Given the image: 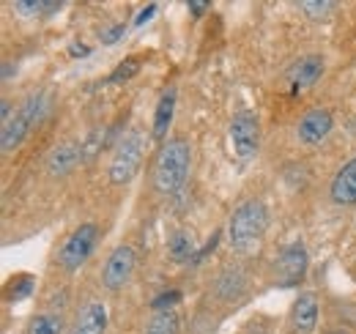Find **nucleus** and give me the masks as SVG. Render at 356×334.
Segmentation results:
<instances>
[{
  "instance_id": "nucleus-1",
  "label": "nucleus",
  "mask_w": 356,
  "mask_h": 334,
  "mask_svg": "<svg viewBox=\"0 0 356 334\" xmlns=\"http://www.w3.org/2000/svg\"><path fill=\"white\" fill-rule=\"evenodd\" d=\"M192 170V140L186 134H170L154 162H151V189L159 198H173L184 189Z\"/></svg>"
},
{
  "instance_id": "nucleus-2",
  "label": "nucleus",
  "mask_w": 356,
  "mask_h": 334,
  "mask_svg": "<svg viewBox=\"0 0 356 334\" xmlns=\"http://www.w3.org/2000/svg\"><path fill=\"white\" fill-rule=\"evenodd\" d=\"M268 230V209L264 200H241L227 219V244L238 257H252L261 250Z\"/></svg>"
},
{
  "instance_id": "nucleus-3",
  "label": "nucleus",
  "mask_w": 356,
  "mask_h": 334,
  "mask_svg": "<svg viewBox=\"0 0 356 334\" xmlns=\"http://www.w3.org/2000/svg\"><path fill=\"white\" fill-rule=\"evenodd\" d=\"M143 148H145L143 132H137V129L124 132V137L115 143L113 157H110V165H107L110 184L124 186V184L132 181L134 175L140 173V167H143Z\"/></svg>"
},
{
  "instance_id": "nucleus-4",
  "label": "nucleus",
  "mask_w": 356,
  "mask_h": 334,
  "mask_svg": "<svg viewBox=\"0 0 356 334\" xmlns=\"http://www.w3.org/2000/svg\"><path fill=\"white\" fill-rule=\"evenodd\" d=\"M96 244H99V225L86 222V225L74 228L63 239V244L58 250V266H60V271L63 274H77L90 260V255L96 252Z\"/></svg>"
},
{
  "instance_id": "nucleus-5",
  "label": "nucleus",
  "mask_w": 356,
  "mask_h": 334,
  "mask_svg": "<svg viewBox=\"0 0 356 334\" xmlns=\"http://www.w3.org/2000/svg\"><path fill=\"white\" fill-rule=\"evenodd\" d=\"M227 140L230 148L238 159H252L261 148V121L258 113L252 110H238L233 113L230 124H227Z\"/></svg>"
},
{
  "instance_id": "nucleus-6",
  "label": "nucleus",
  "mask_w": 356,
  "mask_h": 334,
  "mask_svg": "<svg viewBox=\"0 0 356 334\" xmlns=\"http://www.w3.org/2000/svg\"><path fill=\"white\" fill-rule=\"evenodd\" d=\"M42 104H44V102H42V93H31V96L25 99V104L14 113V118H11L8 124H3V129H0L3 154H11V151H17V148L22 145V140L28 137L33 121L39 118V107H42Z\"/></svg>"
},
{
  "instance_id": "nucleus-7",
  "label": "nucleus",
  "mask_w": 356,
  "mask_h": 334,
  "mask_svg": "<svg viewBox=\"0 0 356 334\" xmlns=\"http://www.w3.org/2000/svg\"><path fill=\"white\" fill-rule=\"evenodd\" d=\"M134 269H137V255L132 247L129 244L113 247V252L107 255V260L102 266V288L110 293L124 291L134 277Z\"/></svg>"
},
{
  "instance_id": "nucleus-8",
  "label": "nucleus",
  "mask_w": 356,
  "mask_h": 334,
  "mask_svg": "<svg viewBox=\"0 0 356 334\" xmlns=\"http://www.w3.org/2000/svg\"><path fill=\"white\" fill-rule=\"evenodd\" d=\"M307 266H310L307 250H305V244H299V241H296V244L285 247V250L277 255L274 269H271L274 283H277L280 288H291V285H296V283H302V280H305Z\"/></svg>"
},
{
  "instance_id": "nucleus-9",
  "label": "nucleus",
  "mask_w": 356,
  "mask_h": 334,
  "mask_svg": "<svg viewBox=\"0 0 356 334\" xmlns=\"http://www.w3.org/2000/svg\"><path fill=\"white\" fill-rule=\"evenodd\" d=\"M334 129V116L326 107H312L296 121V140L307 148H318Z\"/></svg>"
},
{
  "instance_id": "nucleus-10",
  "label": "nucleus",
  "mask_w": 356,
  "mask_h": 334,
  "mask_svg": "<svg viewBox=\"0 0 356 334\" xmlns=\"http://www.w3.org/2000/svg\"><path fill=\"white\" fill-rule=\"evenodd\" d=\"M318 318H321V301L312 291H302L291 310H288V332L291 334H312L318 329Z\"/></svg>"
},
{
  "instance_id": "nucleus-11",
  "label": "nucleus",
  "mask_w": 356,
  "mask_h": 334,
  "mask_svg": "<svg viewBox=\"0 0 356 334\" xmlns=\"http://www.w3.org/2000/svg\"><path fill=\"white\" fill-rule=\"evenodd\" d=\"M247 288L250 283H247V271L241 269V263H227L217 274L211 293H214V301L220 304H238L247 296Z\"/></svg>"
},
{
  "instance_id": "nucleus-12",
  "label": "nucleus",
  "mask_w": 356,
  "mask_h": 334,
  "mask_svg": "<svg viewBox=\"0 0 356 334\" xmlns=\"http://www.w3.org/2000/svg\"><path fill=\"white\" fill-rule=\"evenodd\" d=\"M69 334H107V307L99 299H88L77 307Z\"/></svg>"
},
{
  "instance_id": "nucleus-13",
  "label": "nucleus",
  "mask_w": 356,
  "mask_h": 334,
  "mask_svg": "<svg viewBox=\"0 0 356 334\" xmlns=\"http://www.w3.org/2000/svg\"><path fill=\"white\" fill-rule=\"evenodd\" d=\"M83 159V148L77 143H58L52 145V151L47 154L44 167L52 178H66L69 173H74Z\"/></svg>"
},
{
  "instance_id": "nucleus-14",
  "label": "nucleus",
  "mask_w": 356,
  "mask_h": 334,
  "mask_svg": "<svg viewBox=\"0 0 356 334\" xmlns=\"http://www.w3.org/2000/svg\"><path fill=\"white\" fill-rule=\"evenodd\" d=\"M326 72V61L323 55L312 52V55H302L291 69H288V83L293 85V90H305V88H312L323 77Z\"/></svg>"
},
{
  "instance_id": "nucleus-15",
  "label": "nucleus",
  "mask_w": 356,
  "mask_h": 334,
  "mask_svg": "<svg viewBox=\"0 0 356 334\" xmlns=\"http://www.w3.org/2000/svg\"><path fill=\"white\" fill-rule=\"evenodd\" d=\"M329 198L334 206H356V157L340 167L329 184Z\"/></svg>"
},
{
  "instance_id": "nucleus-16",
  "label": "nucleus",
  "mask_w": 356,
  "mask_h": 334,
  "mask_svg": "<svg viewBox=\"0 0 356 334\" xmlns=\"http://www.w3.org/2000/svg\"><path fill=\"white\" fill-rule=\"evenodd\" d=\"M25 334H69L66 315H63V312H58V310L36 312V315L25 324Z\"/></svg>"
},
{
  "instance_id": "nucleus-17",
  "label": "nucleus",
  "mask_w": 356,
  "mask_h": 334,
  "mask_svg": "<svg viewBox=\"0 0 356 334\" xmlns=\"http://www.w3.org/2000/svg\"><path fill=\"white\" fill-rule=\"evenodd\" d=\"M173 110H176V88H168L156 104V113H154V140H168V129H170V121H173Z\"/></svg>"
},
{
  "instance_id": "nucleus-18",
  "label": "nucleus",
  "mask_w": 356,
  "mask_h": 334,
  "mask_svg": "<svg viewBox=\"0 0 356 334\" xmlns=\"http://www.w3.org/2000/svg\"><path fill=\"white\" fill-rule=\"evenodd\" d=\"M178 332H181V312L178 310H156L148 318L145 329H143V334H178Z\"/></svg>"
},
{
  "instance_id": "nucleus-19",
  "label": "nucleus",
  "mask_w": 356,
  "mask_h": 334,
  "mask_svg": "<svg viewBox=\"0 0 356 334\" xmlns=\"http://www.w3.org/2000/svg\"><path fill=\"white\" fill-rule=\"evenodd\" d=\"M14 11H19L22 17H44V14H52V11H60L63 8V3L58 0V3H42V0H17L14 6H11Z\"/></svg>"
},
{
  "instance_id": "nucleus-20",
  "label": "nucleus",
  "mask_w": 356,
  "mask_h": 334,
  "mask_svg": "<svg viewBox=\"0 0 356 334\" xmlns=\"http://www.w3.org/2000/svg\"><path fill=\"white\" fill-rule=\"evenodd\" d=\"M299 11L307 14L310 19H326L329 14L337 11V3L334 0H302L299 3Z\"/></svg>"
},
{
  "instance_id": "nucleus-21",
  "label": "nucleus",
  "mask_w": 356,
  "mask_h": 334,
  "mask_svg": "<svg viewBox=\"0 0 356 334\" xmlns=\"http://www.w3.org/2000/svg\"><path fill=\"white\" fill-rule=\"evenodd\" d=\"M137 72H140V63H137L134 58H127V61L110 74V83H129Z\"/></svg>"
},
{
  "instance_id": "nucleus-22",
  "label": "nucleus",
  "mask_w": 356,
  "mask_h": 334,
  "mask_svg": "<svg viewBox=\"0 0 356 334\" xmlns=\"http://www.w3.org/2000/svg\"><path fill=\"white\" fill-rule=\"evenodd\" d=\"M189 252H192V241H189L184 233H176V239H173V257H176V260H184Z\"/></svg>"
},
{
  "instance_id": "nucleus-23",
  "label": "nucleus",
  "mask_w": 356,
  "mask_h": 334,
  "mask_svg": "<svg viewBox=\"0 0 356 334\" xmlns=\"http://www.w3.org/2000/svg\"><path fill=\"white\" fill-rule=\"evenodd\" d=\"M124 33H127V25H124V22H118V25H113V28L102 31V36H99V39H102V44H104V47H110V44L118 42Z\"/></svg>"
},
{
  "instance_id": "nucleus-24",
  "label": "nucleus",
  "mask_w": 356,
  "mask_h": 334,
  "mask_svg": "<svg viewBox=\"0 0 356 334\" xmlns=\"http://www.w3.org/2000/svg\"><path fill=\"white\" fill-rule=\"evenodd\" d=\"M343 315H346V318L356 326V301H351V304H346V307H343Z\"/></svg>"
},
{
  "instance_id": "nucleus-25",
  "label": "nucleus",
  "mask_w": 356,
  "mask_h": 334,
  "mask_svg": "<svg viewBox=\"0 0 356 334\" xmlns=\"http://www.w3.org/2000/svg\"><path fill=\"white\" fill-rule=\"evenodd\" d=\"M186 8H189V11H192V14H195V17H200V14H203V11H209V3H189V6H186Z\"/></svg>"
},
{
  "instance_id": "nucleus-26",
  "label": "nucleus",
  "mask_w": 356,
  "mask_h": 334,
  "mask_svg": "<svg viewBox=\"0 0 356 334\" xmlns=\"http://www.w3.org/2000/svg\"><path fill=\"white\" fill-rule=\"evenodd\" d=\"M323 334H354L351 329H346V326H334V329H326Z\"/></svg>"
}]
</instances>
